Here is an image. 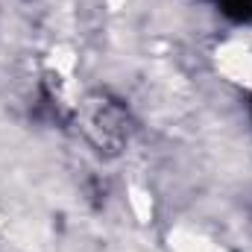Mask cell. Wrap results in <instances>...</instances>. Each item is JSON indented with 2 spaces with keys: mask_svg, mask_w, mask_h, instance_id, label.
I'll return each instance as SVG.
<instances>
[{
  "mask_svg": "<svg viewBox=\"0 0 252 252\" xmlns=\"http://www.w3.org/2000/svg\"><path fill=\"white\" fill-rule=\"evenodd\" d=\"M235 56H252V44H232V47L226 50V59H229V67L241 64V59H235ZM247 70H250V76H252V59H247Z\"/></svg>",
  "mask_w": 252,
  "mask_h": 252,
  "instance_id": "6da1fadb",
  "label": "cell"
}]
</instances>
